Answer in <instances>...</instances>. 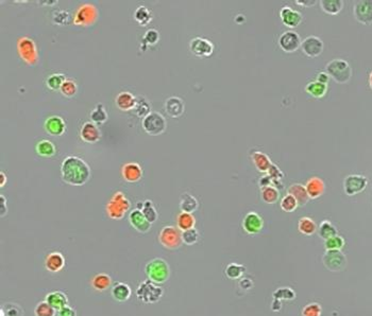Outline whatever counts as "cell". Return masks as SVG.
Segmentation results:
<instances>
[{
	"label": "cell",
	"instance_id": "1",
	"mask_svg": "<svg viewBox=\"0 0 372 316\" xmlns=\"http://www.w3.org/2000/svg\"><path fill=\"white\" fill-rule=\"evenodd\" d=\"M92 170L85 161L78 156H67L61 165L62 179L71 186H83L91 177Z\"/></svg>",
	"mask_w": 372,
	"mask_h": 316
},
{
	"label": "cell",
	"instance_id": "2",
	"mask_svg": "<svg viewBox=\"0 0 372 316\" xmlns=\"http://www.w3.org/2000/svg\"><path fill=\"white\" fill-rule=\"evenodd\" d=\"M145 273L148 279L161 285L169 279L170 268L167 261H165L163 258H155L146 265Z\"/></svg>",
	"mask_w": 372,
	"mask_h": 316
},
{
	"label": "cell",
	"instance_id": "3",
	"mask_svg": "<svg viewBox=\"0 0 372 316\" xmlns=\"http://www.w3.org/2000/svg\"><path fill=\"white\" fill-rule=\"evenodd\" d=\"M131 208V203L121 191L114 193L107 204V215L110 219L121 220Z\"/></svg>",
	"mask_w": 372,
	"mask_h": 316
},
{
	"label": "cell",
	"instance_id": "4",
	"mask_svg": "<svg viewBox=\"0 0 372 316\" xmlns=\"http://www.w3.org/2000/svg\"><path fill=\"white\" fill-rule=\"evenodd\" d=\"M164 295V289L157 283L146 279L136 288V297L144 304H156Z\"/></svg>",
	"mask_w": 372,
	"mask_h": 316
},
{
	"label": "cell",
	"instance_id": "5",
	"mask_svg": "<svg viewBox=\"0 0 372 316\" xmlns=\"http://www.w3.org/2000/svg\"><path fill=\"white\" fill-rule=\"evenodd\" d=\"M326 71L336 83L344 84L350 81L352 76V68L349 63L341 59L332 60L327 64Z\"/></svg>",
	"mask_w": 372,
	"mask_h": 316
},
{
	"label": "cell",
	"instance_id": "6",
	"mask_svg": "<svg viewBox=\"0 0 372 316\" xmlns=\"http://www.w3.org/2000/svg\"><path fill=\"white\" fill-rule=\"evenodd\" d=\"M17 52L20 59L30 66H34L38 62V50L35 42L28 36L19 37L17 41Z\"/></svg>",
	"mask_w": 372,
	"mask_h": 316
},
{
	"label": "cell",
	"instance_id": "7",
	"mask_svg": "<svg viewBox=\"0 0 372 316\" xmlns=\"http://www.w3.org/2000/svg\"><path fill=\"white\" fill-rule=\"evenodd\" d=\"M99 17V11L93 4H84L77 9L73 15V23L78 27L93 25Z\"/></svg>",
	"mask_w": 372,
	"mask_h": 316
},
{
	"label": "cell",
	"instance_id": "8",
	"mask_svg": "<svg viewBox=\"0 0 372 316\" xmlns=\"http://www.w3.org/2000/svg\"><path fill=\"white\" fill-rule=\"evenodd\" d=\"M159 241L166 249L175 251L183 244L182 231L175 226H165L159 233Z\"/></svg>",
	"mask_w": 372,
	"mask_h": 316
},
{
	"label": "cell",
	"instance_id": "9",
	"mask_svg": "<svg viewBox=\"0 0 372 316\" xmlns=\"http://www.w3.org/2000/svg\"><path fill=\"white\" fill-rule=\"evenodd\" d=\"M142 126L147 134L151 136H159L167 128V122H166L164 116L160 113L151 112L143 119Z\"/></svg>",
	"mask_w": 372,
	"mask_h": 316
},
{
	"label": "cell",
	"instance_id": "10",
	"mask_svg": "<svg viewBox=\"0 0 372 316\" xmlns=\"http://www.w3.org/2000/svg\"><path fill=\"white\" fill-rule=\"evenodd\" d=\"M323 262L331 272H340L347 267V258L341 251H326L323 256Z\"/></svg>",
	"mask_w": 372,
	"mask_h": 316
},
{
	"label": "cell",
	"instance_id": "11",
	"mask_svg": "<svg viewBox=\"0 0 372 316\" xmlns=\"http://www.w3.org/2000/svg\"><path fill=\"white\" fill-rule=\"evenodd\" d=\"M278 43L281 50H283L285 54H293L301 48L302 41L296 31L288 30L280 35Z\"/></svg>",
	"mask_w": 372,
	"mask_h": 316
},
{
	"label": "cell",
	"instance_id": "12",
	"mask_svg": "<svg viewBox=\"0 0 372 316\" xmlns=\"http://www.w3.org/2000/svg\"><path fill=\"white\" fill-rule=\"evenodd\" d=\"M368 185V178L360 174H351L343 179V191L344 193L353 196L361 193L365 190Z\"/></svg>",
	"mask_w": 372,
	"mask_h": 316
},
{
	"label": "cell",
	"instance_id": "13",
	"mask_svg": "<svg viewBox=\"0 0 372 316\" xmlns=\"http://www.w3.org/2000/svg\"><path fill=\"white\" fill-rule=\"evenodd\" d=\"M301 51L307 58H317L324 52L325 44L318 36H307L301 43Z\"/></svg>",
	"mask_w": 372,
	"mask_h": 316
},
{
	"label": "cell",
	"instance_id": "14",
	"mask_svg": "<svg viewBox=\"0 0 372 316\" xmlns=\"http://www.w3.org/2000/svg\"><path fill=\"white\" fill-rule=\"evenodd\" d=\"M189 50L198 58H209L214 52V44L203 37H195L189 42Z\"/></svg>",
	"mask_w": 372,
	"mask_h": 316
},
{
	"label": "cell",
	"instance_id": "15",
	"mask_svg": "<svg viewBox=\"0 0 372 316\" xmlns=\"http://www.w3.org/2000/svg\"><path fill=\"white\" fill-rule=\"evenodd\" d=\"M353 15L355 19L363 24L372 23V0L356 2L353 7Z\"/></svg>",
	"mask_w": 372,
	"mask_h": 316
},
{
	"label": "cell",
	"instance_id": "16",
	"mask_svg": "<svg viewBox=\"0 0 372 316\" xmlns=\"http://www.w3.org/2000/svg\"><path fill=\"white\" fill-rule=\"evenodd\" d=\"M242 228L248 234H258L264 228V220L258 213H248L242 220Z\"/></svg>",
	"mask_w": 372,
	"mask_h": 316
},
{
	"label": "cell",
	"instance_id": "17",
	"mask_svg": "<svg viewBox=\"0 0 372 316\" xmlns=\"http://www.w3.org/2000/svg\"><path fill=\"white\" fill-rule=\"evenodd\" d=\"M280 18L285 27L289 29L297 28L303 20L302 14L299 11L293 10L292 8L287 6L283 7L280 10Z\"/></svg>",
	"mask_w": 372,
	"mask_h": 316
},
{
	"label": "cell",
	"instance_id": "18",
	"mask_svg": "<svg viewBox=\"0 0 372 316\" xmlns=\"http://www.w3.org/2000/svg\"><path fill=\"white\" fill-rule=\"evenodd\" d=\"M44 128L46 133L51 136H62L66 130V123L60 116H51L47 118Z\"/></svg>",
	"mask_w": 372,
	"mask_h": 316
},
{
	"label": "cell",
	"instance_id": "19",
	"mask_svg": "<svg viewBox=\"0 0 372 316\" xmlns=\"http://www.w3.org/2000/svg\"><path fill=\"white\" fill-rule=\"evenodd\" d=\"M129 222L131 224V226L140 233H147L152 227V224L145 218L143 213L137 208L132 210L130 213Z\"/></svg>",
	"mask_w": 372,
	"mask_h": 316
},
{
	"label": "cell",
	"instance_id": "20",
	"mask_svg": "<svg viewBox=\"0 0 372 316\" xmlns=\"http://www.w3.org/2000/svg\"><path fill=\"white\" fill-rule=\"evenodd\" d=\"M122 178L128 182H137L143 178L144 171L137 163H128L121 168Z\"/></svg>",
	"mask_w": 372,
	"mask_h": 316
},
{
	"label": "cell",
	"instance_id": "21",
	"mask_svg": "<svg viewBox=\"0 0 372 316\" xmlns=\"http://www.w3.org/2000/svg\"><path fill=\"white\" fill-rule=\"evenodd\" d=\"M66 265L65 257L60 252H53L47 255L45 259V268L50 273L61 272Z\"/></svg>",
	"mask_w": 372,
	"mask_h": 316
},
{
	"label": "cell",
	"instance_id": "22",
	"mask_svg": "<svg viewBox=\"0 0 372 316\" xmlns=\"http://www.w3.org/2000/svg\"><path fill=\"white\" fill-rule=\"evenodd\" d=\"M305 188L311 200L319 199L326 192V183L323 178L318 176H313L305 183Z\"/></svg>",
	"mask_w": 372,
	"mask_h": 316
},
{
	"label": "cell",
	"instance_id": "23",
	"mask_svg": "<svg viewBox=\"0 0 372 316\" xmlns=\"http://www.w3.org/2000/svg\"><path fill=\"white\" fill-rule=\"evenodd\" d=\"M165 112L171 118H179L184 114L185 104L184 101L179 97H170L165 101Z\"/></svg>",
	"mask_w": 372,
	"mask_h": 316
},
{
	"label": "cell",
	"instance_id": "24",
	"mask_svg": "<svg viewBox=\"0 0 372 316\" xmlns=\"http://www.w3.org/2000/svg\"><path fill=\"white\" fill-rule=\"evenodd\" d=\"M80 137L87 143H96L101 138V131L94 122H85L80 129Z\"/></svg>",
	"mask_w": 372,
	"mask_h": 316
},
{
	"label": "cell",
	"instance_id": "25",
	"mask_svg": "<svg viewBox=\"0 0 372 316\" xmlns=\"http://www.w3.org/2000/svg\"><path fill=\"white\" fill-rule=\"evenodd\" d=\"M251 160L256 168V170L261 173H267L268 170L272 166V162L269 156L261 151H253L251 153Z\"/></svg>",
	"mask_w": 372,
	"mask_h": 316
},
{
	"label": "cell",
	"instance_id": "26",
	"mask_svg": "<svg viewBox=\"0 0 372 316\" xmlns=\"http://www.w3.org/2000/svg\"><path fill=\"white\" fill-rule=\"evenodd\" d=\"M45 301L48 302V304L51 307H53L54 309L59 311L62 308L67 306L68 297L65 293L62 292V291H54V292H50L46 295Z\"/></svg>",
	"mask_w": 372,
	"mask_h": 316
},
{
	"label": "cell",
	"instance_id": "27",
	"mask_svg": "<svg viewBox=\"0 0 372 316\" xmlns=\"http://www.w3.org/2000/svg\"><path fill=\"white\" fill-rule=\"evenodd\" d=\"M287 193L291 194L294 199L298 201L299 207H303L311 200L309 193H307V191H306L305 186L302 185V183H292V185L289 186Z\"/></svg>",
	"mask_w": 372,
	"mask_h": 316
},
{
	"label": "cell",
	"instance_id": "28",
	"mask_svg": "<svg viewBox=\"0 0 372 316\" xmlns=\"http://www.w3.org/2000/svg\"><path fill=\"white\" fill-rule=\"evenodd\" d=\"M115 102H116V105L119 110L128 112L134 109L136 104V98L134 95L129 93V91H121V93L117 95Z\"/></svg>",
	"mask_w": 372,
	"mask_h": 316
},
{
	"label": "cell",
	"instance_id": "29",
	"mask_svg": "<svg viewBox=\"0 0 372 316\" xmlns=\"http://www.w3.org/2000/svg\"><path fill=\"white\" fill-rule=\"evenodd\" d=\"M111 293L115 300L118 302H125L127 300H129V298L131 297L132 291H131V287L128 283L117 282L112 287Z\"/></svg>",
	"mask_w": 372,
	"mask_h": 316
},
{
	"label": "cell",
	"instance_id": "30",
	"mask_svg": "<svg viewBox=\"0 0 372 316\" xmlns=\"http://www.w3.org/2000/svg\"><path fill=\"white\" fill-rule=\"evenodd\" d=\"M91 284L95 291L105 292L112 285V278L110 275L106 273H100L94 276L91 281Z\"/></svg>",
	"mask_w": 372,
	"mask_h": 316
},
{
	"label": "cell",
	"instance_id": "31",
	"mask_svg": "<svg viewBox=\"0 0 372 316\" xmlns=\"http://www.w3.org/2000/svg\"><path fill=\"white\" fill-rule=\"evenodd\" d=\"M305 93L315 99H321L328 93V85L312 81L305 86Z\"/></svg>",
	"mask_w": 372,
	"mask_h": 316
},
{
	"label": "cell",
	"instance_id": "32",
	"mask_svg": "<svg viewBox=\"0 0 372 316\" xmlns=\"http://www.w3.org/2000/svg\"><path fill=\"white\" fill-rule=\"evenodd\" d=\"M199 207V203L194 195L190 193H183L180 200V208L182 213L194 214Z\"/></svg>",
	"mask_w": 372,
	"mask_h": 316
},
{
	"label": "cell",
	"instance_id": "33",
	"mask_svg": "<svg viewBox=\"0 0 372 316\" xmlns=\"http://www.w3.org/2000/svg\"><path fill=\"white\" fill-rule=\"evenodd\" d=\"M319 4L323 11L329 15H337L343 8L342 0H321Z\"/></svg>",
	"mask_w": 372,
	"mask_h": 316
},
{
	"label": "cell",
	"instance_id": "34",
	"mask_svg": "<svg viewBox=\"0 0 372 316\" xmlns=\"http://www.w3.org/2000/svg\"><path fill=\"white\" fill-rule=\"evenodd\" d=\"M298 230L304 235H313L318 230V227L312 218L303 217L298 222Z\"/></svg>",
	"mask_w": 372,
	"mask_h": 316
},
{
	"label": "cell",
	"instance_id": "35",
	"mask_svg": "<svg viewBox=\"0 0 372 316\" xmlns=\"http://www.w3.org/2000/svg\"><path fill=\"white\" fill-rule=\"evenodd\" d=\"M35 151L37 155L49 158L53 157L56 154V146L50 140L43 139L37 142V144L35 146Z\"/></svg>",
	"mask_w": 372,
	"mask_h": 316
},
{
	"label": "cell",
	"instance_id": "36",
	"mask_svg": "<svg viewBox=\"0 0 372 316\" xmlns=\"http://www.w3.org/2000/svg\"><path fill=\"white\" fill-rule=\"evenodd\" d=\"M137 206H138V207H137V209H139L140 212L143 213V215L145 216V218H146V219H147V220H148L151 224H153V223H155V222L158 220V218H159L158 212H157L156 207L153 206V203H152L151 201L147 200V201H145L144 203H139Z\"/></svg>",
	"mask_w": 372,
	"mask_h": 316
},
{
	"label": "cell",
	"instance_id": "37",
	"mask_svg": "<svg viewBox=\"0 0 372 316\" xmlns=\"http://www.w3.org/2000/svg\"><path fill=\"white\" fill-rule=\"evenodd\" d=\"M177 225H178V228L181 231L195 228L196 219L194 216H192V214L181 213L177 218Z\"/></svg>",
	"mask_w": 372,
	"mask_h": 316
},
{
	"label": "cell",
	"instance_id": "38",
	"mask_svg": "<svg viewBox=\"0 0 372 316\" xmlns=\"http://www.w3.org/2000/svg\"><path fill=\"white\" fill-rule=\"evenodd\" d=\"M317 232H318L320 238L326 241V240L332 238V236H334V235L337 234V228L334 225H333V224L330 221L325 220V221H323L321 223L319 224V227H318Z\"/></svg>",
	"mask_w": 372,
	"mask_h": 316
},
{
	"label": "cell",
	"instance_id": "39",
	"mask_svg": "<svg viewBox=\"0 0 372 316\" xmlns=\"http://www.w3.org/2000/svg\"><path fill=\"white\" fill-rule=\"evenodd\" d=\"M89 116H91L92 122H94L95 124H104L109 119V115L102 103H98Z\"/></svg>",
	"mask_w": 372,
	"mask_h": 316
},
{
	"label": "cell",
	"instance_id": "40",
	"mask_svg": "<svg viewBox=\"0 0 372 316\" xmlns=\"http://www.w3.org/2000/svg\"><path fill=\"white\" fill-rule=\"evenodd\" d=\"M152 12L144 6L138 7L134 12V19L140 24L145 27V25L149 24L152 21Z\"/></svg>",
	"mask_w": 372,
	"mask_h": 316
},
{
	"label": "cell",
	"instance_id": "41",
	"mask_svg": "<svg viewBox=\"0 0 372 316\" xmlns=\"http://www.w3.org/2000/svg\"><path fill=\"white\" fill-rule=\"evenodd\" d=\"M261 197L266 204H276L280 199V191L275 186H269L261 189Z\"/></svg>",
	"mask_w": 372,
	"mask_h": 316
},
{
	"label": "cell",
	"instance_id": "42",
	"mask_svg": "<svg viewBox=\"0 0 372 316\" xmlns=\"http://www.w3.org/2000/svg\"><path fill=\"white\" fill-rule=\"evenodd\" d=\"M246 268L243 267L242 265H238V263H230L228 265V267L226 268V276L229 279L232 280H236L241 278L243 274L246 273Z\"/></svg>",
	"mask_w": 372,
	"mask_h": 316
},
{
	"label": "cell",
	"instance_id": "43",
	"mask_svg": "<svg viewBox=\"0 0 372 316\" xmlns=\"http://www.w3.org/2000/svg\"><path fill=\"white\" fill-rule=\"evenodd\" d=\"M133 111L137 117L145 118L147 115L151 113V104L146 98L138 97L136 98V104Z\"/></svg>",
	"mask_w": 372,
	"mask_h": 316
},
{
	"label": "cell",
	"instance_id": "44",
	"mask_svg": "<svg viewBox=\"0 0 372 316\" xmlns=\"http://www.w3.org/2000/svg\"><path fill=\"white\" fill-rule=\"evenodd\" d=\"M22 308L15 302H6L0 309V316H23Z\"/></svg>",
	"mask_w": 372,
	"mask_h": 316
},
{
	"label": "cell",
	"instance_id": "45",
	"mask_svg": "<svg viewBox=\"0 0 372 316\" xmlns=\"http://www.w3.org/2000/svg\"><path fill=\"white\" fill-rule=\"evenodd\" d=\"M65 81H66V76L63 73H53L47 77L46 85L50 90L56 91V90L61 89L62 85Z\"/></svg>",
	"mask_w": 372,
	"mask_h": 316
},
{
	"label": "cell",
	"instance_id": "46",
	"mask_svg": "<svg viewBox=\"0 0 372 316\" xmlns=\"http://www.w3.org/2000/svg\"><path fill=\"white\" fill-rule=\"evenodd\" d=\"M274 299L280 300V301H291L296 298V293L292 288L284 286V287H279L272 294Z\"/></svg>",
	"mask_w": 372,
	"mask_h": 316
},
{
	"label": "cell",
	"instance_id": "47",
	"mask_svg": "<svg viewBox=\"0 0 372 316\" xmlns=\"http://www.w3.org/2000/svg\"><path fill=\"white\" fill-rule=\"evenodd\" d=\"M280 206H281V209L285 213H293L294 210L299 207V204H298V201L294 199L291 194L287 193L283 196V199L281 200Z\"/></svg>",
	"mask_w": 372,
	"mask_h": 316
},
{
	"label": "cell",
	"instance_id": "48",
	"mask_svg": "<svg viewBox=\"0 0 372 316\" xmlns=\"http://www.w3.org/2000/svg\"><path fill=\"white\" fill-rule=\"evenodd\" d=\"M345 242L341 235H334L332 238L325 241L326 251H341Z\"/></svg>",
	"mask_w": 372,
	"mask_h": 316
},
{
	"label": "cell",
	"instance_id": "49",
	"mask_svg": "<svg viewBox=\"0 0 372 316\" xmlns=\"http://www.w3.org/2000/svg\"><path fill=\"white\" fill-rule=\"evenodd\" d=\"M35 316H56L57 310L51 307L48 302L41 301L34 308Z\"/></svg>",
	"mask_w": 372,
	"mask_h": 316
},
{
	"label": "cell",
	"instance_id": "50",
	"mask_svg": "<svg viewBox=\"0 0 372 316\" xmlns=\"http://www.w3.org/2000/svg\"><path fill=\"white\" fill-rule=\"evenodd\" d=\"M267 174L272 178V186L277 187L278 189L281 187H283V182H282V179L284 177V174L282 171L279 169L278 166H276L275 164H272V166L270 167V169L268 170Z\"/></svg>",
	"mask_w": 372,
	"mask_h": 316
},
{
	"label": "cell",
	"instance_id": "51",
	"mask_svg": "<svg viewBox=\"0 0 372 316\" xmlns=\"http://www.w3.org/2000/svg\"><path fill=\"white\" fill-rule=\"evenodd\" d=\"M60 91L63 96H65L67 98H72L73 96H76L77 91H78V85H77V83L72 80V78H66V81L62 85Z\"/></svg>",
	"mask_w": 372,
	"mask_h": 316
},
{
	"label": "cell",
	"instance_id": "52",
	"mask_svg": "<svg viewBox=\"0 0 372 316\" xmlns=\"http://www.w3.org/2000/svg\"><path fill=\"white\" fill-rule=\"evenodd\" d=\"M199 240V231L196 228H191L182 231V241L186 245H194Z\"/></svg>",
	"mask_w": 372,
	"mask_h": 316
},
{
	"label": "cell",
	"instance_id": "53",
	"mask_svg": "<svg viewBox=\"0 0 372 316\" xmlns=\"http://www.w3.org/2000/svg\"><path fill=\"white\" fill-rule=\"evenodd\" d=\"M323 308L318 302H311L302 309V316H321Z\"/></svg>",
	"mask_w": 372,
	"mask_h": 316
},
{
	"label": "cell",
	"instance_id": "54",
	"mask_svg": "<svg viewBox=\"0 0 372 316\" xmlns=\"http://www.w3.org/2000/svg\"><path fill=\"white\" fill-rule=\"evenodd\" d=\"M160 41V33L157 30H149L144 35V46L156 45Z\"/></svg>",
	"mask_w": 372,
	"mask_h": 316
},
{
	"label": "cell",
	"instance_id": "55",
	"mask_svg": "<svg viewBox=\"0 0 372 316\" xmlns=\"http://www.w3.org/2000/svg\"><path fill=\"white\" fill-rule=\"evenodd\" d=\"M53 20L57 24H65L69 20V14L66 11H56L54 13Z\"/></svg>",
	"mask_w": 372,
	"mask_h": 316
},
{
	"label": "cell",
	"instance_id": "56",
	"mask_svg": "<svg viewBox=\"0 0 372 316\" xmlns=\"http://www.w3.org/2000/svg\"><path fill=\"white\" fill-rule=\"evenodd\" d=\"M57 316H77V312L73 308H71L67 305L58 311Z\"/></svg>",
	"mask_w": 372,
	"mask_h": 316
},
{
	"label": "cell",
	"instance_id": "57",
	"mask_svg": "<svg viewBox=\"0 0 372 316\" xmlns=\"http://www.w3.org/2000/svg\"><path fill=\"white\" fill-rule=\"evenodd\" d=\"M259 186L261 189L272 186V178L269 176L267 173L264 174L260 179H259Z\"/></svg>",
	"mask_w": 372,
	"mask_h": 316
},
{
	"label": "cell",
	"instance_id": "58",
	"mask_svg": "<svg viewBox=\"0 0 372 316\" xmlns=\"http://www.w3.org/2000/svg\"><path fill=\"white\" fill-rule=\"evenodd\" d=\"M239 287L241 289H243V291H249L250 288L253 287V280L249 277H246V278H242L240 281H239Z\"/></svg>",
	"mask_w": 372,
	"mask_h": 316
},
{
	"label": "cell",
	"instance_id": "59",
	"mask_svg": "<svg viewBox=\"0 0 372 316\" xmlns=\"http://www.w3.org/2000/svg\"><path fill=\"white\" fill-rule=\"evenodd\" d=\"M330 78H331V76L329 75V73L327 71H320L316 76V81L319 82V83H323V84L328 85Z\"/></svg>",
	"mask_w": 372,
	"mask_h": 316
},
{
	"label": "cell",
	"instance_id": "60",
	"mask_svg": "<svg viewBox=\"0 0 372 316\" xmlns=\"http://www.w3.org/2000/svg\"><path fill=\"white\" fill-rule=\"evenodd\" d=\"M294 3H296L297 6L306 7V8L313 7V6H315L317 4V2H315V0H307V2H305V0H296V2H294Z\"/></svg>",
	"mask_w": 372,
	"mask_h": 316
},
{
	"label": "cell",
	"instance_id": "61",
	"mask_svg": "<svg viewBox=\"0 0 372 316\" xmlns=\"http://www.w3.org/2000/svg\"><path fill=\"white\" fill-rule=\"evenodd\" d=\"M0 202H2V213H0V215H2V217L4 218L6 215H7V199L4 196V195H0Z\"/></svg>",
	"mask_w": 372,
	"mask_h": 316
},
{
	"label": "cell",
	"instance_id": "62",
	"mask_svg": "<svg viewBox=\"0 0 372 316\" xmlns=\"http://www.w3.org/2000/svg\"><path fill=\"white\" fill-rule=\"evenodd\" d=\"M271 309L275 312H279L282 309V301L277 300V299H274L272 304H271Z\"/></svg>",
	"mask_w": 372,
	"mask_h": 316
},
{
	"label": "cell",
	"instance_id": "63",
	"mask_svg": "<svg viewBox=\"0 0 372 316\" xmlns=\"http://www.w3.org/2000/svg\"><path fill=\"white\" fill-rule=\"evenodd\" d=\"M7 180H8V177H7L6 173L4 172V171H2V172H0V187L3 188L6 185Z\"/></svg>",
	"mask_w": 372,
	"mask_h": 316
},
{
	"label": "cell",
	"instance_id": "64",
	"mask_svg": "<svg viewBox=\"0 0 372 316\" xmlns=\"http://www.w3.org/2000/svg\"><path fill=\"white\" fill-rule=\"evenodd\" d=\"M368 82H369V87L372 89V71L369 74V80H368Z\"/></svg>",
	"mask_w": 372,
	"mask_h": 316
}]
</instances>
